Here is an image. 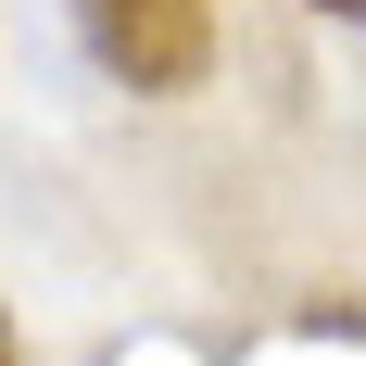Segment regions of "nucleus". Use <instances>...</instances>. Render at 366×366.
<instances>
[{"label": "nucleus", "instance_id": "obj_1", "mask_svg": "<svg viewBox=\"0 0 366 366\" xmlns=\"http://www.w3.org/2000/svg\"><path fill=\"white\" fill-rule=\"evenodd\" d=\"M76 26L102 76H127L139 102H189L215 76V0H76Z\"/></svg>", "mask_w": 366, "mask_h": 366}, {"label": "nucleus", "instance_id": "obj_2", "mask_svg": "<svg viewBox=\"0 0 366 366\" xmlns=\"http://www.w3.org/2000/svg\"><path fill=\"white\" fill-rule=\"evenodd\" d=\"M316 13H354V0H316Z\"/></svg>", "mask_w": 366, "mask_h": 366}, {"label": "nucleus", "instance_id": "obj_3", "mask_svg": "<svg viewBox=\"0 0 366 366\" xmlns=\"http://www.w3.org/2000/svg\"><path fill=\"white\" fill-rule=\"evenodd\" d=\"M0 366H13V329H0Z\"/></svg>", "mask_w": 366, "mask_h": 366}]
</instances>
